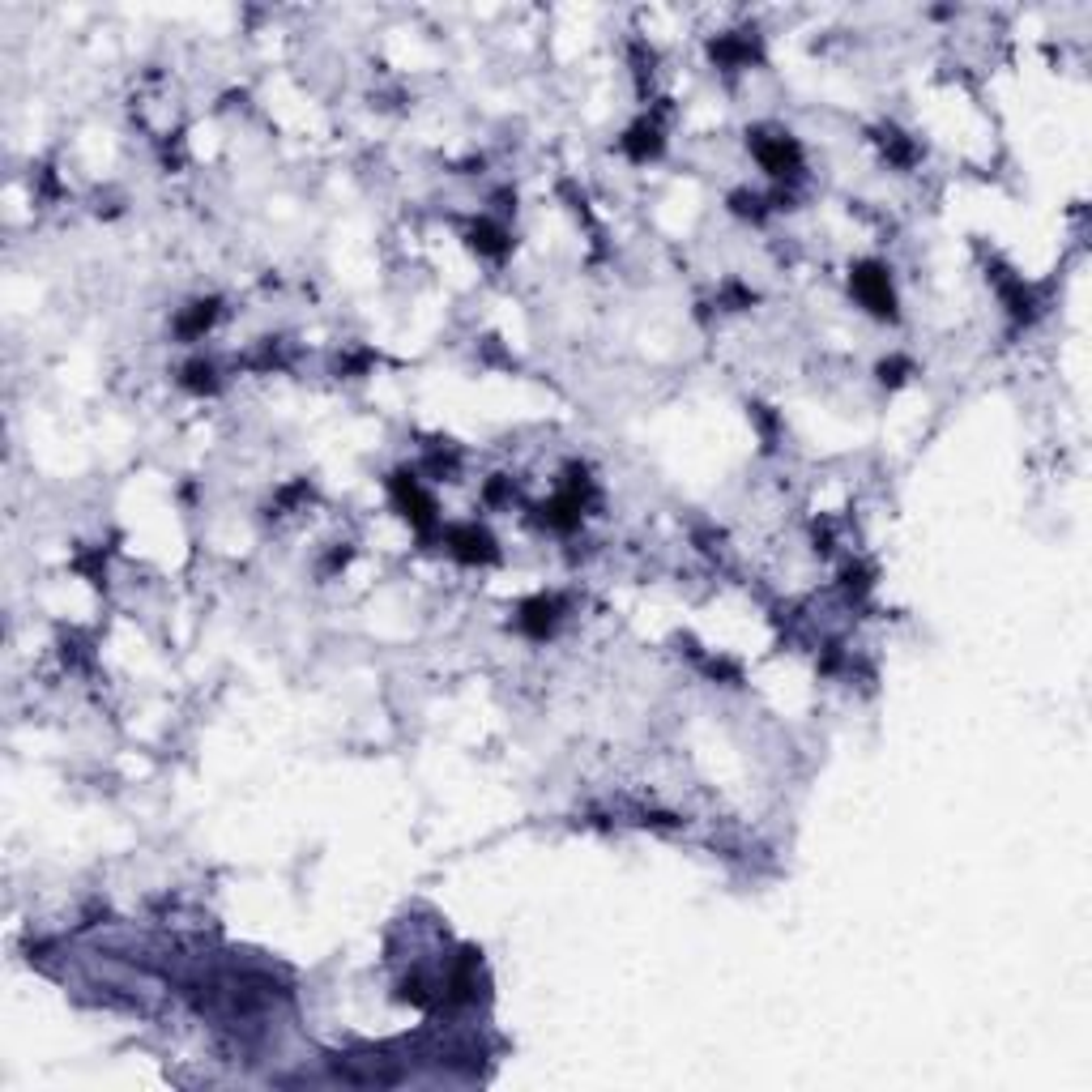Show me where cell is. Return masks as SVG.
<instances>
[{
  "label": "cell",
  "instance_id": "4",
  "mask_svg": "<svg viewBox=\"0 0 1092 1092\" xmlns=\"http://www.w3.org/2000/svg\"><path fill=\"white\" fill-rule=\"evenodd\" d=\"M555 610H559V607H555V602H550V598H538V602H530V607H525V614H521V627H525V632H530V636H546L550 627H555V619H559Z\"/></svg>",
  "mask_w": 1092,
  "mask_h": 1092
},
{
  "label": "cell",
  "instance_id": "1",
  "mask_svg": "<svg viewBox=\"0 0 1092 1092\" xmlns=\"http://www.w3.org/2000/svg\"><path fill=\"white\" fill-rule=\"evenodd\" d=\"M854 294H858V299H863L875 316H892V307H896L892 282H888V274H883L879 265L858 269V274H854Z\"/></svg>",
  "mask_w": 1092,
  "mask_h": 1092
},
{
  "label": "cell",
  "instance_id": "2",
  "mask_svg": "<svg viewBox=\"0 0 1092 1092\" xmlns=\"http://www.w3.org/2000/svg\"><path fill=\"white\" fill-rule=\"evenodd\" d=\"M755 154H760V162L768 166L773 175H794L799 171V146H794L790 137H755Z\"/></svg>",
  "mask_w": 1092,
  "mask_h": 1092
},
{
  "label": "cell",
  "instance_id": "3",
  "mask_svg": "<svg viewBox=\"0 0 1092 1092\" xmlns=\"http://www.w3.org/2000/svg\"><path fill=\"white\" fill-rule=\"evenodd\" d=\"M448 546H453L457 559H491V538H486L482 530H474V525H466V530H448Z\"/></svg>",
  "mask_w": 1092,
  "mask_h": 1092
},
{
  "label": "cell",
  "instance_id": "5",
  "mask_svg": "<svg viewBox=\"0 0 1092 1092\" xmlns=\"http://www.w3.org/2000/svg\"><path fill=\"white\" fill-rule=\"evenodd\" d=\"M470 243H474L479 252H491V256H504V252H508V235H504L499 226H486V223L474 226V239H470Z\"/></svg>",
  "mask_w": 1092,
  "mask_h": 1092
}]
</instances>
